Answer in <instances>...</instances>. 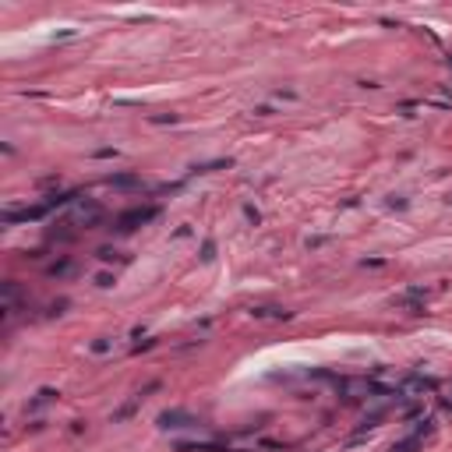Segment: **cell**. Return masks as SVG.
Returning <instances> with one entry per match:
<instances>
[{
    "mask_svg": "<svg viewBox=\"0 0 452 452\" xmlns=\"http://www.w3.org/2000/svg\"><path fill=\"white\" fill-rule=\"evenodd\" d=\"M155 216H159V205H145V209H131V212L117 216V233H135L138 226L152 223Z\"/></svg>",
    "mask_w": 452,
    "mask_h": 452,
    "instance_id": "obj_1",
    "label": "cell"
},
{
    "mask_svg": "<svg viewBox=\"0 0 452 452\" xmlns=\"http://www.w3.org/2000/svg\"><path fill=\"white\" fill-rule=\"evenodd\" d=\"M417 449H421V435H410V438H403L392 452H417Z\"/></svg>",
    "mask_w": 452,
    "mask_h": 452,
    "instance_id": "obj_7",
    "label": "cell"
},
{
    "mask_svg": "<svg viewBox=\"0 0 452 452\" xmlns=\"http://www.w3.org/2000/svg\"><path fill=\"white\" fill-rule=\"evenodd\" d=\"M216 258V240H205L202 244V262H212Z\"/></svg>",
    "mask_w": 452,
    "mask_h": 452,
    "instance_id": "obj_10",
    "label": "cell"
},
{
    "mask_svg": "<svg viewBox=\"0 0 452 452\" xmlns=\"http://www.w3.org/2000/svg\"><path fill=\"white\" fill-rule=\"evenodd\" d=\"M152 124H177V113H155Z\"/></svg>",
    "mask_w": 452,
    "mask_h": 452,
    "instance_id": "obj_12",
    "label": "cell"
},
{
    "mask_svg": "<svg viewBox=\"0 0 452 452\" xmlns=\"http://www.w3.org/2000/svg\"><path fill=\"white\" fill-rule=\"evenodd\" d=\"M159 428L163 431H180V428H198V421L184 410H163L159 413Z\"/></svg>",
    "mask_w": 452,
    "mask_h": 452,
    "instance_id": "obj_2",
    "label": "cell"
},
{
    "mask_svg": "<svg viewBox=\"0 0 452 452\" xmlns=\"http://www.w3.org/2000/svg\"><path fill=\"white\" fill-rule=\"evenodd\" d=\"M78 223L85 226V230H92L95 223H103V209H99L95 202H88V198H85V202L78 205Z\"/></svg>",
    "mask_w": 452,
    "mask_h": 452,
    "instance_id": "obj_3",
    "label": "cell"
},
{
    "mask_svg": "<svg viewBox=\"0 0 452 452\" xmlns=\"http://www.w3.org/2000/svg\"><path fill=\"white\" fill-rule=\"evenodd\" d=\"M64 307H68V301H57V304H50V314H64Z\"/></svg>",
    "mask_w": 452,
    "mask_h": 452,
    "instance_id": "obj_15",
    "label": "cell"
},
{
    "mask_svg": "<svg viewBox=\"0 0 452 452\" xmlns=\"http://www.w3.org/2000/svg\"><path fill=\"white\" fill-rule=\"evenodd\" d=\"M53 399H57V392H53V389H39V392H36V399L25 406V413H32V410H39V406H46V403H53Z\"/></svg>",
    "mask_w": 452,
    "mask_h": 452,
    "instance_id": "obj_5",
    "label": "cell"
},
{
    "mask_svg": "<svg viewBox=\"0 0 452 452\" xmlns=\"http://www.w3.org/2000/svg\"><path fill=\"white\" fill-rule=\"evenodd\" d=\"M244 216H247V219H251V223H254V226L262 223V212H258L254 205H244Z\"/></svg>",
    "mask_w": 452,
    "mask_h": 452,
    "instance_id": "obj_13",
    "label": "cell"
},
{
    "mask_svg": "<svg viewBox=\"0 0 452 452\" xmlns=\"http://www.w3.org/2000/svg\"><path fill=\"white\" fill-rule=\"evenodd\" d=\"M251 314L254 318H290V311H283V307H254Z\"/></svg>",
    "mask_w": 452,
    "mask_h": 452,
    "instance_id": "obj_6",
    "label": "cell"
},
{
    "mask_svg": "<svg viewBox=\"0 0 452 452\" xmlns=\"http://www.w3.org/2000/svg\"><path fill=\"white\" fill-rule=\"evenodd\" d=\"M95 283H99V286H113V276H110V272H99Z\"/></svg>",
    "mask_w": 452,
    "mask_h": 452,
    "instance_id": "obj_14",
    "label": "cell"
},
{
    "mask_svg": "<svg viewBox=\"0 0 452 452\" xmlns=\"http://www.w3.org/2000/svg\"><path fill=\"white\" fill-rule=\"evenodd\" d=\"M68 272H71V258H60L50 265V276H68Z\"/></svg>",
    "mask_w": 452,
    "mask_h": 452,
    "instance_id": "obj_9",
    "label": "cell"
},
{
    "mask_svg": "<svg viewBox=\"0 0 452 452\" xmlns=\"http://www.w3.org/2000/svg\"><path fill=\"white\" fill-rule=\"evenodd\" d=\"M110 346H113V343H110L106 336H99V339H92V353H106Z\"/></svg>",
    "mask_w": 452,
    "mask_h": 452,
    "instance_id": "obj_11",
    "label": "cell"
},
{
    "mask_svg": "<svg viewBox=\"0 0 452 452\" xmlns=\"http://www.w3.org/2000/svg\"><path fill=\"white\" fill-rule=\"evenodd\" d=\"M106 180H110V187H131V191H142V187H145L138 173H113V177H106Z\"/></svg>",
    "mask_w": 452,
    "mask_h": 452,
    "instance_id": "obj_4",
    "label": "cell"
},
{
    "mask_svg": "<svg viewBox=\"0 0 452 452\" xmlns=\"http://www.w3.org/2000/svg\"><path fill=\"white\" fill-rule=\"evenodd\" d=\"M95 258H99V262H117V258H120V251H113V247H99V251H95ZM120 262H127V258H120Z\"/></svg>",
    "mask_w": 452,
    "mask_h": 452,
    "instance_id": "obj_8",
    "label": "cell"
}]
</instances>
